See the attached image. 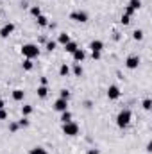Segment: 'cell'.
<instances>
[{
    "label": "cell",
    "instance_id": "36",
    "mask_svg": "<svg viewBox=\"0 0 152 154\" xmlns=\"http://www.w3.org/2000/svg\"><path fill=\"white\" fill-rule=\"evenodd\" d=\"M4 106H5V102H4V99L0 97V109H4Z\"/></svg>",
    "mask_w": 152,
    "mask_h": 154
},
{
    "label": "cell",
    "instance_id": "26",
    "mask_svg": "<svg viewBox=\"0 0 152 154\" xmlns=\"http://www.w3.org/2000/svg\"><path fill=\"white\" fill-rule=\"evenodd\" d=\"M18 129H20L18 122H11V124H9V133H16Z\"/></svg>",
    "mask_w": 152,
    "mask_h": 154
},
{
    "label": "cell",
    "instance_id": "31",
    "mask_svg": "<svg viewBox=\"0 0 152 154\" xmlns=\"http://www.w3.org/2000/svg\"><path fill=\"white\" fill-rule=\"evenodd\" d=\"M123 14H127V16H132V14H134V9L127 5V7H125V13H123Z\"/></svg>",
    "mask_w": 152,
    "mask_h": 154
},
{
    "label": "cell",
    "instance_id": "12",
    "mask_svg": "<svg viewBox=\"0 0 152 154\" xmlns=\"http://www.w3.org/2000/svg\"><path fill=\"white\" fill-rule=\"evenodd\" d=\"M77 48H79V47H77V43H75V41H68V43L65 45V50H66L68 54H74V52H75Z\"/></svg>",
    "mask_w": 152,
    "mask_h": 154
},
{
    "label": "cell",
    "instance_id": "20",
    "mask_svg": "<svg viewBox=\"0 0 152 154\" xmlns=\"http://www.w3.org/2000/svg\"><path fill=\"white\" fill-rule=\"evenodd\" d=\"M56 47H57V41H54V39H50V41H47V43H45V48H47L48 52H52Z\"/></svg>",
    "mask_w": 152,
    "mask_h": 154
},
{
    "label": "cell",
    "instance_id": "34",
    "mask_svg": "<svg viewBox=\"0 0 152 154\" xmlns=\"http://www.w3.org/2000/svg\"><path fill=\"white\" fill-rule=\"evenodd\" d=\"M86 154H99V149H90Z\"/></svg>",
    "mask_w": 152,
    "mask_h": 154
},
{
    "label": "cell",
    "instance_id": "18",
    "mask_svg": "<svg viewBox=\"0 0 152 154\" xmlns=\"http://www.w3.org/2000/svg\"><path fill=\"white\" fill-rule=\"evenodd\" d=\"M61 122H63V124H66V122H72V113H70L68 109L61 113Z\"/></svg>",
    "mask_w": 152,
    "mask_h": 154
},
{
    "label": "cell",
    "instance_id": "7",
    "mask_svg": "<svg viewBox=\"0 0 152 154\" xmlns=\"http://www.w3.org/2000/svg\"><path fill=\"white\" fill-rule=\"evenodd\" d=\"M120 93H122V91H120V88H118L116 84H111V86L108 88V99H109V100H116V99L120 97Z\"/></svg>",
    "mask_w": 152,
    "mask_h": 154
},
{
    "label": "cell",
    "instance_id": "13",
    "mask_svg": "<svg viewBox=\"0 0 152 154\" xmlns=\"http://www.w3.org/2000/svg\"><path fill=\"white\" fill-rule=\"evenodd\" d=\"M22 66H23V70H25V72H31V70L34 68V63H32V59H27V57H25V59H23V63H22Z\"/></svg>",
    "mask_w": 152,
    "mask_h": 154
},
{
    "label": "cell",
    "instance_id": "21",
    "mask_svg": "<svg viewBox=\"0 0 152 154\" xmlns=\"http://www.w3.org/2000/svg\"><path fill=\"white\" fill-rule=\"evenodd\" d=\"M129 7H132L134 11H138L141 7V0H129Z\"/></svg>",
    "mask_w": 152,
    "mask_h": 154
},
{
    "label": "cell",
    "instance_id": "30",
    "mask_svg": "<svg viewBox=\"0 0 152 154\" xmlns=\"http://www.w3.org/2000/svg\"><path fill=\"white\" fill-rule=\"evenodd\" d=\"M18 125H20V127H27V125H29V120H27V118L23 116V118H22V120L18 122Z\"/></svg>",
    "mask_w": 152,
    "mask_h": 154
},
{
    "label": "cell",
    "instance_id": "29",
    "mask_svg": "<svg viewBox=\"0 0 152 154\" xmlns=\"http://www.w3.org/2000/svg\"><path fill=\"white\" fill-rule=\"evenodd\" d=\"M120 22H122L123 25H127V23L131 22V16H127V14H122V20H120Z\"/></svg>",
    "mask_w": 152,
    "mask_h": 154
},
{
    "label": "cell",
    "instance_id": "25",
    "mask_svg": "<svg viewBox=\"0 0 152 154\" xmlns=\"http://www.w3.org/2000/svg\"><path fill=\"white\" fill-rule=\"evenodd\" d=\"M31 14H32V16H36V18H38L39 14H41V9H39L38 5H32V7H31Z\"/></svg>",
    "mask_w": 152,
    "mask_h": 154
},
{
    "label": "cell",
    "instance_id": "33",
    "mask_svg": "<svg viewBox=\"0 0 152 154\" xmlns=\"http://www.w3.org/2000/svg\"><path fill=\"white\" fill-rule=\"evenodd\" d=\"M91 57H93L95 61H99V59H100V52H91Z\"/></svg>",
    "mask_w": 152,
    "mask_h": 154
},
{
    "label": "cell",
    "instance_id": "19",
    "mask_svg": "<svg viewBox=\"0 0 152 154\" xmlns=\"http://www.w3.org/2000/svg\"><path fill=\"white\" fill-rule=\"evenodd\" d=\"M68 74H70V68H68V65H66V63H63V65H61V68H59V75L66 77Z\"/></svg>",
    "mask_w": 152,
    "mask_h": 154
},
{
    "label": "cell",
    "instance_id": "1",
    "mask_svg": "<svg viewBox=\"0 0 152 154\" xmlns=\"http://www.w3.org/2000/svg\"><path fill=\"white\" fill-rule=\"evenodd\" d=\"M22 56L27 57V59H34V57H38L39 56L38 45H34V43H25V45H22Z\"/></svg>",
    "mask_w": 152,
    "mask_h": 154
},
{
    "label": "cell",
    "instance_id": "14",
    "mask_svg": "<svg viewBox=\"0 0 152 154\" xmlns=\"http://www.w3.org/2000/svg\"><path fill=\"white\" fill-rule=\"evenodd\" d=\"M36 91H38V97H39V99H45V97L48 95V88H47L45 84L38 86V90H36Z\"/></svg>",
    "mask_w": 152,
    "mask_h": 154
},
{
    "label": "cell",
    "instance_id": "32",
    "mask_svg": "<svg viewBox=\"0 0 152 154\" xmlns=\"http://www.w3.org/2000/svg\"><path fill=\"white\" fill-rule=\"evenodd\" d=\"M7 118V111L5 109H0V120H5Z\"/></svg>",
    "mask_w": 152,
    "mask_h": 154
},
{
    "label": "cell",
    "instance_id": "8",
    "mask_svg": "<svg viewBox=\"0 0 152 154\" xmlns=\"http://www.w3.org/2000/svg\"><path fill=\"white\" fill-rule=\"evenodd\" d=\"M13 32H14V23H5V25L0 29V36H2V38H9Z\"/></svg>",
    "mask_w": 152,
    "mask_h": 154
},
{
    "label": "cell",
    "instance_id": "4",
    "mask_svg": "<svg viewBox=\"0 0 152 154\" xmlns=\"http://www.w3.org/2000/svg\"><path fill=\"white\" fill-rule=\"evenodd\" d=\"M125 66H127L129 70H134V68H138V66H140V56H136V54L129 56V57L125 59Z\"/></svg>",
    "mask_w": 152,
    "mask_h": 154
},
{
    "label": "cell",
    "instance_id": "11",
    "mask_svg": "<svg viewBox=\"0 0 152 154\" xmlns=\"http://www.w3.org/2000/svg\"><path fill=\"white\" fill-rule=\"evenodd\" d=\"M23 97H25V91H23V90H20V88H16V90H13V99H14L16 102H20V100H23Z\"/></svg>",
    "mask_w": 152,
    "mask_h": 154
},
{
    "label": "cell",
    "instance_id": "23",
    "mask_svg": "<svg viewBox=\"0 0 152 154\" xmlns=\"http://www.w3.org/2000/svg\"><path fill=\"white\" fill-rule=\"evenodd\" d=\"M82 66H81V63H75V66H74V74H75V77H81L82 75Z\"/></svg>",
    "mask_w": 152,
    "mask_h": 154
},
{
    "label": "cell",
    "instance_id": "28",
    "mask_svg": "<svg viewBox=\"0 0 152 154\" xmlns=\"http://www.w3.org/2000/svg\"><path fill=\"white\" fill-rule=\"evenodd\" d=\"M59 99H66V100H68V99H70V91H68V90H61V91H59Z\"/></svg>",
    "mask_w": 152,
    "mask_h": 154
},
{
    "label": "cell",
    "instance_id": "9",
    "mask_svg": "<svg viewBox=\"0 0 152 154\" xmlns=\"http://www.w3.org/2000/svg\"><path fill=\"white\" fill-rule=\"evenodd\" d=\"M90 48H91V52H102L104 43H102L100 39H93V41L90 43Z\"/></svg>",
    "mask_w": 152,
    "mask_h": 154
},
{
    "label": "cell",
    "instance_id": "17",
    "mask_svg": "<svg viewBox=\"0 0 152 154\" xmlns=\"http://www.w3.org/2000/svg\"><path fill=\"white\" fill-rule=\"evenodd\" d=\"M32 111H34V108H32L31 104H25V106H22V115H23V116H29Z\"/></svg>",
    "mask_w": 152,
    "mask_h": 154
},
{
    "label": "cell",
    "instance_id": "35",
    "mask_svg": "<svg viewBox=\"0 0 152 154\" xmlns=\"http://www.w3.org/2000/svg\"><path fill=\"white\" fill-rule=\"evenodd\" d=\"M47 82H48V79H47V77H41V84H45V86H47Z\"/></svg>",
    "mask_w": 152,
    "mask_h": 154
},
{
    "label": "cell",
    "instance_id": "5",
    "mask_svg": "<svg viewBox=\"0 0 152 154\" xmlns=\"http://www.w3.org/2000/svg\"><path fill=\"white\" fill-rule=\"evenodd\" d=\"M70 20L86 23V22H88V13H86V11H74V13H70Z\"/></svg>",
    "mask_w": 152,
    "mask_h": 154
},
{
    "label": "cell",
    "instance_id": "15",
    "mask_svg": "<svg viewBox=\"0 0 152 154\" xmlns=\"http://www.w3.org/2000/svg\"><path fill=\"white\" fill-rule=\"evenodd\" d=\"M36 20H38V25H39V27H48V18H47L45 14H39Z\"/></svg>",
    "mask_w": 152,
    "mask_h": 154
},
{
    "label": "cell",
    "instance_id": "16",
    "mask_svg": "<svg viewBox=\"0 0 152 154\" xmlns=\"http://www.w3.org/2000/svg\"><path fill=\"white\" fill-rule=\"evenodd\" d=\"M68 41H72V39H70V36H68L66 32H61V34H59V38H57V43H61V45H66Z\"/></svg>",
    "mask_w": 152,
    "mask_h": 154
},
{
    "label": "cell",
    "instance_id": "27",
    "mask_svg": "<svg viewBox=\"0 0 152 154\" xmlns=\"http://www.w3.org/2000/svg\"><path fill=\"white\" fill-rule=\"evenodd\" d=\"M150 108H152V100L150 99H145V100H143V109H145V111H150Z\"/></svg>",
    "mask_w": 152,
    "mask_h": 154
},
{
    "label": "cell",
    "instance_id": "6",
    "mask_svg": "<svg viewBox=\"0 0 152 154\" xmlns=\"http://www.w3.org/2000/svg\"><path fill=\"white\" fill-rule=\"evenodd\" d=\"M56 111H59V113H63V111H66L68 109V100L66 99H57L56 102H54V106H52Z\"/></svg>",
    "mask_w": 152,
    "mask_h": 154
},
{
    "label": "cell",
    "instance_id": "22",
    "mask_svg": "<svg viewBox=\"0 0 152 154\" xmlns=\"http://www.w3.org/2000/svg\"><path fill=\"white\" fill-rule=\"evenodd\" d=\"M132 38L136 39V41H141V39H143V31H141V29H136V31L132 32Z\"/></svg>",
    "mask_w": 152,
    "mask_h": 154
},
{
    "label": "cell",
    "instance_id": "10",
    "mask_svg": "<svg viewBox=\"0 0 152 154\" xmlns=\"http://www.w3.org/2000/svg\"><path fill=\"white\" fill-rule=\"evenodd\" d=\"M72 56H74V61H75V63H81V61H84V57H86V52H84L82 48H77Z\"/></svg>",
    "mask_w": 152,
    "mask_h": 154
},
{
    "label": "cell",
    "instance_id": "3",
    "mask_svg": "<svg viewBox=\"0 0 152 154\" xmlns=\"http://www.w3.org/2000/svg\"><path fill=\"white\" fill-rule=\"evenodd\" d=\"M63 133L66 136H77L79 134V125L75 122H66V124H63Z\"/></svg>",
    "mask_w": 152,
    "mask_h": 154
},
{
    "label": "cell",
    "instance_id": "2",
    "mask_svg": "<svg viewBox=\"0 0 152 154\" xmlns=\"http://www.w3.org/2000/svg\"><path fill=\"white\" fill-rule=\"evenodd\" d=\"M131 118H132V113L129 111V109H122L118 116H116V125L120 127V129H125L129 124H131Z\"/></svg>",
    "mask_w": 152,
    "mask_h": 154
},
{
    "label": "cell",
    "instance_id": "24",
    "mask_svg": "<svg viewBox=\"0 0 152 154\" xmlns=\"http://www.w3.org/2000/svg\"><path fill=\"white\" fill-rule=\"evenodd\" d=\"M29 154H47V151H45L43 147H32Z\"/></svg>",
    "mask_w": 152,
    "mask_h": 154
}]
</instances>
